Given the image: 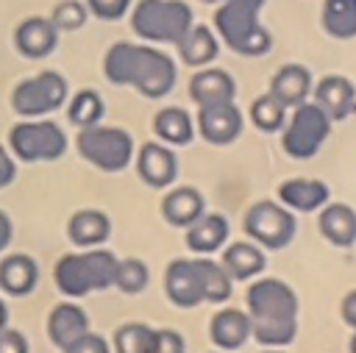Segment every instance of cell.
Instances as JSON below:
<instances>
[{
	"label": "cell",
	"mask_w": 356,
	"mask_h": 353,
	"mask_svg": "<svg viewBox=\"0 0 356 353\" xmlns=\"http://www.w3.org/2000/svg\"><path fill=\"white\" fill-rule=\"evenodd\" d=\"M103 72L114 86H134L150 100L170 95L178 78L175 61L167 53L136 42L111 44L103 56Z\"/></svg>",
	"instance_id": "obj_1"
},
{
	"label": "cell",
	"mask_w": 356,
	"mask_h": 353,
	"mask_svg": "<svg viewBox=\"0 0 356 353\" xmlns=\"http://www.w3.org/2000/svg\"><path fill=\"white\" fill-rule=\"evenodd\" d=\"M250 336L267 347H284L298 336V295L281 278H256L248 286Z\"/></svg>",
	"instance_id": "obj_2"
},
{
	"label": "cell",
	"mask_w": 356,
	"mask_h": 353,
	"mask_svg": "<svg viewBox=\"0 0 356 353\" xmlns=\"http://www.w3.org/2000/svg\"><path fill=\"white\" fill-rule=\"evenodd\" d=\"M164 292L181 309H195L200 303H225L231 297V275L222 264L195 256L175 258L164 272Z\"/></svg>",
	"instance_id": "obj_3"
},
{
	"label": "cell",
	"mask_w": 356,
	"mask_h": 353,
	"mask_svg": "<svg viewBox=\"0 0 356 353\" xmlns=\"http://www.w3.org/2000/svg\"><path fill=\"white\" fill-rule=\"evenodd\" d=\"M264 0H220L214 11V31L239 56H264L273 47L267 28L259 22Z\"/></svg>",
	"instance_id": "obj_4"
},
{
	"label": "cell",
	"mask_w": 356,
	"mask_h": 353,
	"mask_svg": "<svg viewBox=\"0 0 356 353\" xmlns=\"http://www.w3.org/2000/svg\"><path fill=\"white\" fill-rule=\"evenodd\" d=\"M117 256L100 247H86L83 253H67L58 258L53 270V281L61 295L67 297H83L97 289L114 286L117 275Z\"/></svg>",
	"instance_id": "obj_5"
},
{
	"label": "cell",
	"mask_w": 356,
	"mask_h": 353,
	"mask_svg": "<svg viewBox=\"0 0 356 353\" xmlns=\"http://www.w3.org/2000/svg\"><path fill=\"white\" fill-rule=\"evenodd\" d=\"M136 36L153 44H178L192 28V8L184 0H139L131 11Z\"/></svg>",
	"instance_id": "obj_6"
},
{
	"label": "cell",
	"mask_w": 356,
	"mask_h": 353,
	"mask_svg": "<svg viewBox=\"0 0 356 353\" xmlns=\"http://www.w3.org/2000/svg\"><path fill=\"white\" fill-rule=\"evenodd\" d=\"M75 147L100 172H120L134 158L131 133L122 128H114V125H100V122L89 125V128H78Z\"/></svg>",
	"instance_id": "obj_7"
},
{
	"label": "cell",
	"mask_w": 356,
	"mask_h": 353,
	"mask_svg": "<svg viewBox=\"0 0 356 353\" xmlns=\"http://www.w3.org/2000/svg\"><path fill=\"white\" fill-rule=\"evenodd\" d=\"M328 133H331L328 114L314 100H306V103L295 106L292 114H289V120L284 122L281 147L292 158H312L325 145Z\"/></svg>",
	"instance_id": "obj_8"
},
{
	"label": "cell",
	"mask_w": 356,
	"mask_h": 353,
	"mask_svg": "<svg viewBox=\"0 0 356 353\" xmlns=\"http://www.w3.org/2000/svg\"><path fill=\"white\" fill-rule=\"evenodd\" d=\"M70 95V86L64 81L61 72L56 69H47V72H39L33 78H25L14 86L11 92V108L19 114V117H28V120H36V117H44V114H53L64 106Z\"/></svg>",
	"instance_id": "obj_9"
},
{
	"label": "cell",
	"mask_w": 356,
	"mask_h": 353,
	"mask_svg": "<svg viewBox=\"0 0 356 353\" xmlns=\"http://www.w3.org/2000/svg\"><path fill=\"white\" fill-rule=\"evenodd\" d=\"M8 147L19 161H56L67 150V133L50 120L17 122L8 131Z\"/></svg>",
	"instance_id": "obj_10"
},
{
	"label": "cell",
	"mask_w": 356,
	"mask_h": 353,
	"mask_svg": "<svg viewBox=\"0 0 356 353\" xmlns=\"http://www.w3.org/2000/svg\"><path fill=\"white\" fill-rule=\"evenodd\" d=\"M245 233L267 250H281L295 236V214L275 200H259L245 214Z\"/></svg>",
	"instance_id": "obj_11"
},
{
	"label": "cell",
	"mask_w": 356,
	"mask_h": 353,
	"mask_svg": "<svg viewBox=\"0 0 356 353\" xmlns=\"http://www.w3.org/2000/svg\"><path fill=\"white\" fill-rule=\"evenodd\" d=\"M195 122H197L200 136L211 145H231L242 133V111L234 106V100L197 106Z\"/></svg>",
	"instance_id": "obj_12"
},
{
	"label": "cell",
	"mask_w": 356,
	"mask_h": 353,
	"mask_svg": "<svg viewBox=\"0 0 356 353\" xmlns=\"http://www.w3.org/2000/svg\"><path fill=\"white\" fill-rule=\"evenodd\" d=\"M136 172L153 189H167L178 175L175 153L161 142H145L136 153Z\"/></svg>",
	"instance_id": "obj_13"
},
{
	"label": "cell",
	"mask_w": 356,
	"mask_h": 353,
	"mask_svg": "<svg viewBox=\"0 0 356 353\" xmlns=\"http://www.w3.org/2000/svg\"><path fill=\"white\" fill-rule=\"evenodd\" d=\"M312 97L331 122L356 114V86L345 75H325L317 86H312Z\"/></svg>",
	"instance_id": "obj_14"
},
{
	"label": "cell",
	"mask_w": 356,
	"mask_h": 353,
	"mask_svg": "<svg viewBox=\"0 0 356 353\" xmlns=\"http://www.w3.org/2000/svg\"><path fill=\"white\" fill-rule=\"evenodd\" d=\"M58 44V28L50 17H28L14 31V47L25 58H44Z\"/></svg>",
	"instance_id": "obj_15"
},
{
	"label": "cell",
	"mask_w": 356,
	"mask_h": 353,
	"mask_svg": "<svg viewBox=\"0 0 356 353\" xmlns=\"http://www.w3.org/2000/svg\"><path fill=\"white\" fill-rule=\"evenodd\" d=\"M267 92L284 108H295V106L306 103V97L312 95V72L300 64H284L281 69H275Z\"/></svg>",
	"instance_id": "obj_16"
},
{
	"label": "cell",
	"mask_w": 356,
	"mask_h": 353,
	"mask_svg": "<svg viewBox=\"0 0 356 353\" xmlns=\"http://www.w3.org/2000/svg\"><path fill=\"white\" fill-rule=\"evenodd\" d=\"M236 95V83L225 69L217 67H200L192 78H189V97L197 106H209V103H225L234 100Z\"/></svg>",
	"instance_id": "obj_17"
},
{
	"label": "cell",
	"mask_w": 356,
	"mask_h": 353,
	"mask_svg": "<svg viewBox=\"0 0 356 353\" xmlns=\"http://www.w3.org/2000/svg\"><path fill=\"white\" fill-rule=\"evenodd\" d=\"M86 331H89V317L78 303L67 300V303H58V306L50 309V314H47V336L61 350L70 342H75L78 336H83Z\"/></svg>",
	"instance_id": "obj_18"
},
{
	"label": "cell",
	"mask_w": 356,
	"mask_h": 353,
	"mask_svg": "<svg viewBox=\"0 0 356 353\" xmlns=\"http://www.w3.org/2000/svg\"><path fill=\"white\" fill-rule=\"evenodd\" d=\"M209 336L225 353L239 350L248 342V336H250V317H248V311H242V309H220L211 317Z\"/></svg>",
	"instance_id": "obj_19"
},
{
	"label": "cell",
	"mask_w": 356,
	"mask_h": 353,
	"mask_svg": "<svg viewBox=\"0 0 356 353\" xmlns=\"http://www.w3.org/2000/svg\"><path fill=\"white\" fill-rule=\"evenodd\" d=\"M278 200L289 211H317L328 203V183L314 178H289L278 186Z\"/></svg>",
	"instance_id": "obj_20"
},
{
	"label": "cell",
	"mask_w": 356,
	"mask_h": 353,
	"mask_svg": "<svg viewBox=\"0 0 356 353\" xmlns=\"http://www.w3.org/2000/svg\"><path fill=\"white\" fill-rule=\"evenodd\" d=\"M67 236L78 247H100L111 236V220L97 208L75 211L67 222Z\"/></svg>",
	"instance_id": "obj_21"
},
{
	"label": "cell",
	"mask_w": 356,
	"mask_h": 353,
	"mask_svg": "<svg viewBox=\"0 0 356 353\" xmlns=\"http://www.w3.org/2000/svg\"><path fill=\"white\" fill-rule=\"evenodd\" d=\"M317 228L331 245L350 247L356 242V211L345 203H325L320 208Z\"/></svg>",
	"instance_id": "obj_22"
},
{
	"label": "cell",
	"mask_w": 356,
	"mask_h": 353,
	"mask_svg": "<svg viewBox=\"0 0 356 353\" xmlns=\"http://www.w3.org/2000/svg\"><path fill=\"white\" fill-rule=\"evenodd\" d=\"M39 281V267L31 256L25 253H11L0 261V289L11 297H22L33 292Z\"/></svg>",
	"instance_id": "obj_23"
},
{
	"label": "cell",
	"mask_w": 356,
	"mask_h": 353,
	"mask_svg": "<svg viewBox=\"0 0 356 353\" xmlns=\"http://www.w3.org/2000/svg\"><path fill=\"white\" fill-rule=\"evenodd\" d=\"M206 211V203H203V195L195 189V186H178V189H170L161 200V214L170 225L175 228H186L192 225L200 214Z\"/></svg>",
	"instance_id": "obj_24"
},
{
	"label": "cell",
	"mask_w": 356,
	"mask_h": 353,
	"mask_svg": "<svg viewBox=\"0 0 356 353\" xmlns=\"http://www.w3.org/2000/svg\"><path fill=\"white\" fill-rule=\"evenodd\" d=\"M228 239V220L222 214H200L192 225H186V247L192 253H214Z\"/></svg>",
	"instance_id": "obj_25"
},
{
	"label": "cell",
	"mask_w": 356,
	"mask_h": 353,
	"mask_svg": "<svg viewBox=\"0 0 356 353\" xmlns=\"http://www.w3.org/2000/svg\"><path fill=\"white\" fill-rule=\"evenodd\" d=\"M222 270L231 275V281H248L253 275H259L267 264L264 253L259 245L253 242H234L222 250Z\"/></svg>",
	"instance_id": "obj_26"
},
{
	"label": "cell",
	"mask_w": 356,
	"mask_h": 353,
	"mask_svg": "<svg viewBox=\"0 0 356 353\" xmlns=\"http://www.w3.org/2000/svg\"><path fill=\"white\" fill-rule=\"evenodd\" d=\"M175 47H178V56L184 58V64L197 67V69L206 67V64H211L214 56H217V50H220L217 36L211 33L209 25H192Z\"/></svg>",
	"instance_id": "obj_27"
},
{
	"label": "cell",
	"mask_w": 356,
	"mask_h": 353,
	"mask_svg": "<svg viewBox=\"0 0 356 353\" xmlns=\"http://www.w3.org/2000/svg\"><path fill=\"white\" fill-rule=\"evenodd\" d=\"M153 131L164 145H189L192 136H195V122L184 108L167 106V108H161L156 114Z\"/></svg>",
	"instance_id": "obj_28"
},
{
	"label": "cell",
	"mask_w": 356,
	"mask_h": 353,
	"mask_svg": "<svg viewBox=\"0 0 356 353\" xmlns=\"http://www.w3.org/2000/svg\"><path fill=\"white\" fill-rule=\"evenodd\" d=\"M320 22L328 36L353 39L356 36V0H325Z\"/></svg>",
	"instance_id": "obj_29"
},
{
	"label": "cell",
	"mask_w": 356,
	"mask_h": 353,
	"mask_svg": "<svg viewBox=\"0 0 356 353\" xmlns=\"http://www.w3.org/2000/svg\"><path fill=\"white\" fill-rule=\"evenodd\" d=\"M103 111H106V106H103V100H100V95L95 89L75 92L72 100H70V106H67V117H70V122L75 128L97 125L103 120Z\"/></svg>",
	"instance_id": "obj_30"
},
{
	"label": "cell",
	"mask_w": 356,
	"mask_h": 353,
	"mask_svg": "<svg viewBox=\"0 0 356 353\" xmlns=\"http://www.w3.org/2000/svg\"><path fill=\"white\" fill-rule=\"evenodd\" d=\"M156 328L145 322H128L114 331V350L117 353H150L153 350Z\"/></svg>",
	"instance_id": "obj_31"
},
{
	"label": "cell",
	"mask_w": 356,
	"mask_h": 353,
	"mask_svg": "<svg viewBox=\"0 0 356 353\" xmlns=\"http://www.w3.org/2000/svg\"><path fill=\"white\" fill-rule=\"evenodd\" d=\"M250 120H253V125H256L259 131L275 133V131H281L284 122H286V108L267 92V95H261V97H256V100L250 103Z\"/></svg>",
	"instance_id": "obj_32"
},
{
	"label": "cell",
	"mask_w": 356,
	"mask_h": 353,
	"mask_svg": "<svg viewBox=\"0 0 356 353\" xmlns=\"http://www.w3.org/2000/svg\"><path fill=\"white\" fill-rule=\"evenodd\" d=\"M114 286L125 295H136L147 286V267L139 258H122L117 261V275H114Z\"/></svg>",
	"instance_id": "obj_33"
},
{
	"label": "cell",
	"mask_w": 356,
	"mask_h": 353,
	"mask_svg": "<svg viewBox=\"0 0 356 353\" xmlns=\"http://www.w3.org/2000/svg\"><path fill=\"white\" fill-rule=\"evenodd\" d=\"M86 17H89V11H86V6L78 3V0H64V3H58V6L53 8V14H50V19H53V25H56L58 31H75V28H81V25L86 22Z\"/></svg>",
	"instance_id": "obj_34"
},
{
	"label": "cell",
	"mask_w": 356,
	"mask_h": 353,
	"mask_svg": "<svg viewBox=\"0 0 356 353\" xmlns=\"http://www.w3.org/2000/svg\"><path fill=\"white\" fill-rule=\"evenodd\" d=\"M83 6H86V11L95 14L97 19L114 22V19H120L122 14H128L131 0H83Z\"/></svg>",
	"instance_id": "obj_35"
},
{
	"label": "cell",
	"mask_w": 356,
	"mask_h": 353,
	"mask_svg": "<svg viewBox=\"0 0 356 353\" xmlns=\"http://www.w3.org/2000/svg\"><path fill=\"white\" fill-rule=\"evenodd\" d=\"M150 353H184V336L172 328H156Z\"/></svg>",
	"instance_id": "obj_36"
},
{
	"label": "cell",
	"mask_w": 356,
	"mask_h": 353,
	"mask_svg": "<svg viewBox=\"0 0 356 353\" xmlns=\"http://www.w3.org/2000/svg\"><path fill=\"white\" fill-rule=\"evenodd\" d=\"M61 353H111V350H108V342L103 336L86 331L83 336H78L75 342H70Z\"/></svg>",
	"instance_id": "obj_37"
},
{
	"label": "cell",
	"mask_w": 356,
	"mask_h": 353,
	"mask_svg": "<svg viewBox=\"0 0 356 353\" xmlns=\"http://www.w3.org/2000/svg\"><path fill=\"white\" fill-rule=\"evenodd\" d=\"M0 353H28V339L14 328H3L0 331Z\"/></svg>",
	"instance_id": "obj_38"
},
{
	"label": "cell",
	"mask_w": 356,
	"mask_h": 353,
	"mask_svg": "<svg viewBox=\"0 0 356 353\" xmlns=\"http://www.w3.org/2000/svg\"><path fill=\"white\" fill-rule=\"evenodd\" d=\"M14 178H17V167H14V161H11V153L0 145V189L8 186Z\"/></svg>",
	"instance_id": "obj_39"
},
{
	"label": "cell",
	"mask_w": 356,
	"mask_h": 353,
	"mask_svg": "<svg viewBox=\"0 0 356 353\" xmlns=\"http://www.w3.org/2000/svg\"><path fill=\"white\" fill-rule=\"evenodd\" d=\"M342 320L356 331V289H350L345 297H342Z\"/></svg>",
	"instance_id": "obj_40"
},
{
	"label": "cell",
	"mask_w": 356,
	"mask_h": 353,
	"mask_svg": "<svg viewBox=\"0 0 356 353\" xmlns=\"http://www.w3.org/2000/svg\"><path fill=\"white\" fill-rule=\"evenodd\" d=\"M11 233H14V225H11V220L0 211V253L8 247V242H11Z\"/></svg>",
	"instance_id": "obj_41"
},
{
	"label": "cell",
	"mask_w": 356,
	"mask_h": 353,
	"mask_svg": "<svg viewBox=\"0 0 356 353\" xmlns=\"http://www.w3.org/2000/svg\"><path fill=\"white\" fill-rule=\"evenodd\" d=\"M6 320H8V309H6V303L0 300V331L6 328Z\"/></svg>",
	"instance_id": "obj_42"
},
{
	"label": "cell",
	"mask_w": 356,
	"mask_h": 353,
	"mask_svg": "<svg viewBox=\"0 0 356 353\" xmlns=\"http://www.w3.org/2000/svg\"><path fill=\"white\" fill-rule=\"evenodd\" d=\"M350 353H356V334L350 336Z\"/></svg>",
	"instance_id": "obj_43"
},
{
	"label": "cell",
	"mask_w": 356,
	"mask_h": 353,
	"mask_svg": "<svg viewBox=\"0 0 356 353\" xmlns=\"http://www.w3.org/2000/svg\"><path fill=\"white\" fill-rule=\"evenodd\" d=\"M264 353H286V350H281V347H270V350H264Z\"/></svg>",
	"instance_id": "obj_44"
},
{
	"label": "cell",
	"mask_w": 356,
	"mask_h": 353,
	"mask_svg": "<svg viewBox=\"0 0 356 353\" xmlns=\"http://www.w3.org/2000/svg\"><path fill=\"white\" fill-rule=\"evenodd\" d=\"M203 3H220V0H203Z\"/></svg>",
	"instance_id": "obj_45"
},
{
	"label": "cell",
	"mask_w": 356,
	"mask_h": 353,
	"mask_svg": "<svg viewBox=\"0 0 356 353\" xmlns=\"http://www.w3.org/2000/svg\"><path fill=\"white\" fill-rule=\"evenodd\" d=\"M217 353H225V350H217Z\"/></svg>",
	"instance_id": "obj_46"
}]
</instances>
